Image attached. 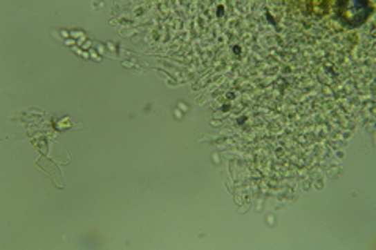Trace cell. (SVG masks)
I'll return each instance as SVG.
<instances>
[{
	"label": "cell",
	"mask_w": 376,
	"mask_h": 250,
	"mask_svg": "<svg viewBox=\"0 0 376 250\" xmlns=\"http://www.w3.org/2000/svg\"><path fill=\"white\" fill-rule=\"evenodd\" d=\"M370 11H372V8L367 2H348L342 3L340 17L348 27H357L367 19Z\"/></svg>",
	"instance_id": "obj_1"
}]
</instances>
